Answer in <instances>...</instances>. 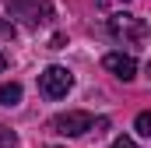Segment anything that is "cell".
Here are the masks:
<instances>
[{
  "label": "cell",
  "mask_w": 151,
  "mask_h": 148,
  "mask_svg": "<svg viewBox=\"0 0 151 148\" xmlns=\"http://www.w3.org/2000/svg\"><path fill=\"white\" fill-rule=\"evenodd\" d=\"M109 32H113V39H119L123 46H127V42L137 46V42L148 39V21L137 18V14H113V18H109Z\"/></svg>",
  "instance_id": "6da1fadb"
},
{
  "label": "cell",
  "mask_w": 151,
  "mask_h": 148,
  "mask_svg": "<svg viewBox=\"0 0 151 148\" xmlns=\"http://www.w3.org/2000/svg\"><path fill=\"white\" fill-rule=\"evenodd\" d=\"M91 123H95L91 113H84V110H67V113H56V116L49 120V131H53V134H63V138H81V134L91 131Z\"/></svg>",
  "instance_id": "7a4b0ae2"
},
{
  "label": "cell",
  "mask_w": 151,
  "mask_h": 148,
  "mask_svg": "<svg viewBox=\"0 0 151 148\" xmlns=\"http://www.w3.org/2000/svg\"><path fill=\"white\" fill-rule=\"evenodd\" d=\"M70 88H74V74L67 67H60V64H49L46 71L39 74V92L46 99H63Z\"/></svg>",
  "instance_id": "3957f363"
},
{
  "label": "cell",
  "mask_w": 151,
  "mask_h": 148,
  "mask_svg": "<svg viewBox=\"0 0 151 148\" xmlns=\"http://www.w3.org/2000/svg\"><path fill=\"white\" fill-rule=\"evenodd\" d=\"M102 67L109 74H116L119 81H134V78H137V60H134L130 53H106V57H102Z\"/></svg>",
  "instance_id": "277c9868"
},
{
  "label": "cell",
  "mask_w": 151,
  "mask_h": 148,
  "mask_svg": "<svg viewBox=\"0 0 151 148\" xmlns=\"http://www.w3.org/2000/svg\"><path fill=\"white\" fill-rule=\"evenodd\" d=\"M7 7H11V14H14V18H21L28 28H35V25L46 21V18H42V14H46V7L35 4V0H7Z\"/></svg>",
  "instance_id": "5b68a950"
},
{
  "label": "cell",
  "mask_w": 151,
  "mask_h": 148,
  "mask_svg": "<svg viewBox=\"0 0 151 148\" xmlns=\"http://www.w3.org/2000/svg\"><path fill=\"white\" fill-rule=\"evenodd\" d=\"M21 102V85L11 81V85H0V106H18Z\"/></svg>",
  "instance_id": "8992f818"
},
{
  "label": "cell",
  "mask_w": 151,
  "mask_h": 148,
  "mask_svg": "<svg viewBox=\"0 0 151 148\" xmlns=\"http://www.w3.org/2000/svg\"><path fill=\"white\" fill-rule=\"evenodd\" d=\"M0 148H18V134L4 123H0Z\"/></svg>",
  "instance_id": "52a82bcc"
},
{
  "label": "cell",
  "mask_w": 151,
  "mask_h": 148,
  "mask_svg": "<svg viewBox=\"0 0 151 148\" xmlns=\"http://www.w3.org/2000/svg\"><path fill=\"white\" fill-rule=\"evenodd\" d=\"M134 127H137L141 138H151V113H137V123Z\"/></svg>",
  "instance_id": "ba28073f"
},
{
  "label": "cell",
  "mask_w": 151,
  "mask_h": 148,
  "mask_svg": "<svg viewBox=\"0 0 151 148\" xmlns=\"http://www.w3.org/2000/svg\"><path fill=\"white\" fill-rule=\"evenodd\" d=\"M109 148H137V141H134V138H116Z\"/></svg>",
  "instance_id": "9c48e42d"
},
{
  "label": "cell",
  "mask_w": 151,
  "mask_h": 148,
  "mask_svg": "<svg viewBox=\"0 0 151 148\" xmlns=\"http://www.w3.org/2000/svg\"><path fill=\"white\" fill-rule=\"evenodd\" d=\"M0 36H4V39H14V25H7L4 18H0Z\"/></svg>",
  "instance_id": "30bf717a"
},
{
  "label": "cell",
  "mask_w": 151,
  "mask_h": 148,
  "mask_svg": "<svg viewBox=\"0 0 151 148\" xmlns=\"http://www.w3.org/2000/svg\"><path fill=\"white\" fill-rule=\"evenodd\" d=\"M4 67H7V57H4V53H0V71H4Z\"/></svg>",
  "instance_id": "8fae6325"
},
{
  "label": "cell",
  "mask_w": 151,
  "mask_h": 148,
  "mask_svg": "<svg viewBox=\"0 0 151 148\" xmlns=\"http://www.w3.org/2000/svg\"><path fill=\"white\" fill-rule=\"evenodd\" d=\"M123 4H130V0H123Z\"/></svg>",
  "instance_id": "7c38bea8"
}]
</instances>
